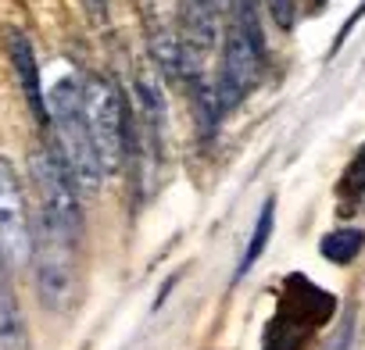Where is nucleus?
Returning <instances> with one entry per match:
<instances>
[{"label": "nucleus", "mask_w": 365, "mask_h": 350, "mask_svg": "<svg viewBox=\"0 0 365 350\" xmlns=\"http://www.w3.org/2000/svg\"><path fill=\"white\" fill-rule=\"evenodd\" d=\"M361 247H365V233H361V229H351V226L326 233L322 243H319L322 258L333 261V265H351V261L361 254Z\"/></svg>", "instance_id": "nucleus-10"}, {"label": "nucleus", "mask_w": 365, "mask_h": 350, "mask_svg": "<svg viewBox=\"0 0 365 350\" xmlns=\"http://www.w3.org/2000/svg\"><path fill=\"white\" fill-rule=\"evenodd\" d=\"M33 183H36V197H40V218H47L54 229H61L68 240L83 243V201H79V186L68 175L61 154L51 147H36L33 150Z\"/></svg>", "instance_id": "nucleus-4"}, {"label": "nucleus", "mask_w": 365, "mask_h": 350, "mask_svg": "<svg viewBox=\"0 0 365 350\" xmlns=\"http://www.w3.org/2000/svg\"><path fill=\"white\" fill-rule=\"evenodd\" d=\"M79 243L54 229L47 218H33V275L40 304L51 314H72L79 304Z\"/></svg>", "instance_id": "nucleus-2"}, {"label": "nucleus", "mask_w": 365, "mask_h": 350, "mask_svg": "<svg viewBox=\"0 0 365 350\" xmlns=\"http://www.w3.org/2000/svg\"><path fill=\"white\" fill-rule=\"evenodd\" d=\"M0 350H29V329L4 250H0Z\"/></svg>", "instance_id": "nucleus-8"}, {"label": "nucleus", "mask_w": 365, "mask_h": 350, "mask_svg": "<svg viewBox=\"0 0 365 350\" xmlns=\"http://www.w3.org/2000/svg\"><path fill=\"white\" fill-rule=\"evenodd\" d=\"M4 51H8V61L15 68V79H19L22 97H26V107L33 111V118L40 125H47L51 122L47 118V93H43V83H40V65H36V54H33V40L22 29L8 26L4 29Z\"/></svg>", "instance_id": "nucleus-7"}, {"label": "nucleus", "mask_w": 365, "mask_h": 350, "mask_svg": "<svg viewBox=\"0 0 365 350\" xmlns=\"http://www.w3.org/2000/svg\"><path fill=\"white\" fill-rule=\"evenodd\" d=\"M47 125H54V150L61 154L68 175L76 179L79 193H97L101 190V161L90 139L86 111H83V83L79 79H61L51 97H47Z\"/></svg>", "instance_id": "nucleus-1"}, {"label": "nucleus", "mask_w": 365, "mask_h": 350, "mask_svg": "<svg viewBox=\"0 0 365 350\" xmlns=\"http://www.w3.org/2000/svg\"><path fill=\"white\" fill-rule=\"evenodd\" d=\"M272 226H276V197H265V204H262V211H258V222H255V233H251V243H247V250H244V261H240V275L265 254V247H269V236H272Z\"/></svg>", "instance_id": "nucleus-11"}, {"label": "nucleus", "mask_w": 365, "mask_h": 350, "mask_svg": "<svg viewBox=\"0 0 365 350\" xmlns=\"http://www.w3.org/2000/svg\"><path fill=\"white\" fill-rule=\"evenodd\" d=\"M83 111L90 125V139L101 161L104 175H118L129 161V143H133V125H129V107L115 79L108 75H86L83 79Z\"/></svg>", "instance_id": "nucleus-3"}, {"label": "nucleus", "mask_w": 365, "mask_h": 350, "mask_svg": "<svg viewBox=\"0 0 365 350\" xmlns=\"http://www.w3.org/2000/svg\"><path fill=\"white\" fill-rule=\"evenodd\" d=\"M0 250L11 268H26L33 258V218L22 179L8 157H0Z\"/></svg>", "instance_id": "nucleus-5"}, {"label": "nucleus", "mask_w": 365, "mask_h": 350, "mask_svg": "<svg viewBox=\"0 0 365 350\" xmlns=\"http://www.w3.org/2000/svg\"><path fill=\"white\" fill-rule=\"evenodd\" d=\"M340 193H344V197H365V147L354 154L347 175L340 179Z\"/></svg>", "instance_id": "nucleus-12"}, {"label": "nucleus", "mask_w": 365, "mask_h": 350, "mask_svg": "<svg viewBox=\"0 0 365 350\" xmlns=\"http://www.w3.org/2000/svg\"><path fill=\"white\" fill-rule=\"evenodd\" d=\"M147 40H150V58H154V65L165 72V79H182V75H190L187 54H182V43H179V36L172 33V26L150 22Z\"/></svg>", "instance_id": "nucleus-9"}, {"label": "nucleus", "mask_w": 365, "mask_h": 350, "mask_svg": "<svg viewBox=\"0 0 365 350\" xmlns=\"http://www.w3.org/2000/svg\"><path fill=\"white\" fill-rule=\"evenodd\" d=\"M175 36L187 54V65H205L219 47V0H179L175 4Z\"/></svg>", "instance_id": "nucleus-6"}]
</instances>
